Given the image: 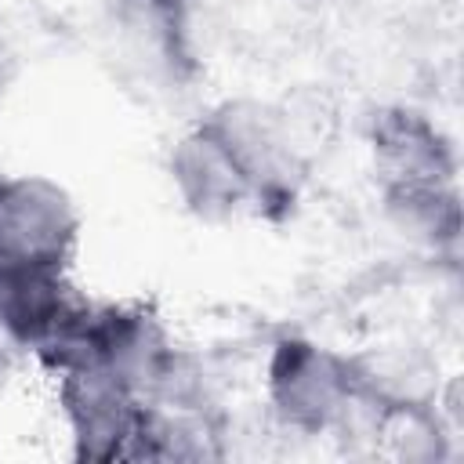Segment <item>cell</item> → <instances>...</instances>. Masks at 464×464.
I'll return each mask as SVG.
<instances>
[{
    "mask_svg": "<svg viewBox=\"0 0 464 464\" xmlns=\"http://www.w3.org/2000/svg\"><path fill=\"white\" fill-rule=\"evenodd\" d=\"M62 406L76 439V453L91 460L134 457L138 435L145 431V406L138 392L105 366L76 362L62 366Z\"/></svg>",
    "mask_w": 464,
    "mask_h": 464,
    "instance_id": "obj_1",
    "label": "cell"
},
{
    "mask_svg": "<svg viewBox=\"0 0 464 464\" xmlns=\"http://www.w3.org/2000/svg\"><path fill=\"white\" fill-rule=\"evenodd\" d=\"M76 225V210L54 181L0 178V261L65 265Z\"/></svg>",
    "mask_w": 464,
    "mask_h": 464,
    "instance_id": "obj_2",
    "label": "cell"
},
{
    "mask_svg": "<svg viewBox=\"0 0 464 464\" xmlns=\"http://www.w3.org/2000/svg\"><path fill=\"white\" fill-rule=\"evenodd\" d=\"M268 392L294 428H326L352 399L348 362L308 341H283L268 366Z\"/></svg>",
    "mask_w": 464,
    "mask_h": 464,
    "instance_id": "obj_3",
    "label": "cell"
},
{
    "mask_svg": "<svg viewBox=\"0 0 464 464\" xmlns=\"http://www.w3.org/2000/svg\"><path fill=\"white\" fill-rule=\"evenodd\" d=\"M83 304L69 294L65 265L0 261V326L25 348L47 352Z\"/></svg>",
    "mask_w": 464,
    "mask_h": 464,
    "instance_id": "obj_4",
    "label": "cell"
},
{
    "mask_svg": "<svg viewBox=\"0 0 464 464\" xmlns=\"http://www.w3.org/2000/svg\"><path fill=\"white\" fill-rule=\"evenodd\" d=\"M373 160L388 192L453 185L450 141L413 109H388L373 120Z\"/></svg>",
    "mask_w": 464,
    "mask_h": 464,
    "instance_id": "obj_5",
    "label": "cell"
},
{
    "mask_svg": "<svg viewBox=\"0 0 464 464\" xmlns=\"http://www.w3.org/2000/svg\"><path fill=\"white\" fill-rule=\"evenodd\" d=\"M170 170L188 207H196L207 218L225 214L250 196L243 174L236 170V163L228 160V152L218 145V138L207 127H199L178 145Z\"/></svg>",
    "mask_w": 464,
    "mask_h": 464,
    "instance_id": "obj_6",
    "label": "cell"
}]
</instances>
